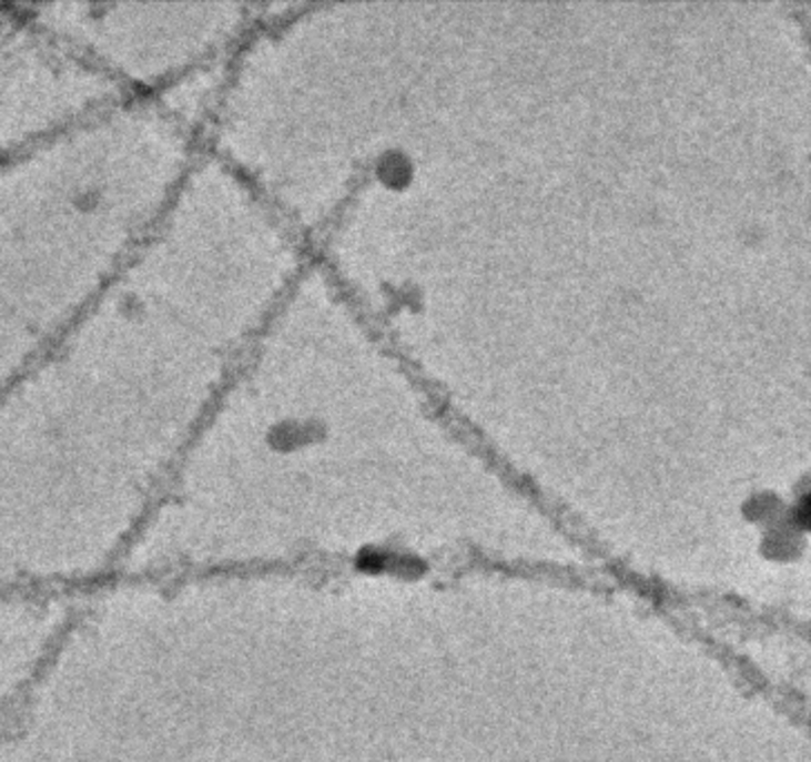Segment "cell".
<instances>
[{"instance_id":"obj_1","label":"cell","mask_w":811,"mask_h":762,"mask_svg":"<svg viewBox=\"0 0 811 762\" xmlns=\"http://www.w3.org/2000/svg\"><path fill=\"white\" fill-rule=\"evenodd\" d=\"M268 3L72 6L54 10L59 43L125 99H159L224 68Z\"/></svg>"}]
</instances>
